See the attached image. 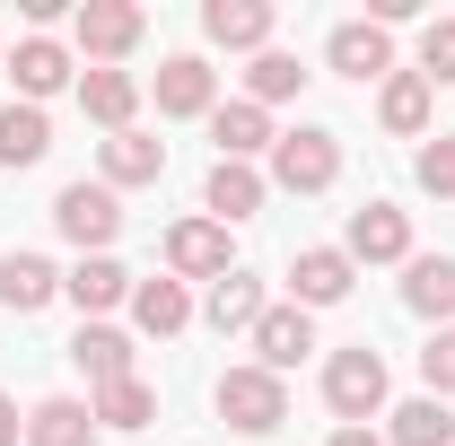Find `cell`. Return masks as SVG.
<instances>
[{
  "label": "cell",
  "instance_id": "ffe728a7",
  "mask_svg": "<svg viewBox=\"0 0 455 446\" xmlns=\"http://www.w3.org/2000/svg\"><path fill=\"white\" fill-rule=\"evenodd\" d=\"M9 79H18V97H27V106H44L61 79H70V53H61L53 36H27V44L9 53Z\"/></svg>",
  "mask_w": 455,
  "mask_h": 446
},
{
  "label": "cell",
  "instance_id": "3957f363",
  "mask_svg": "<svg viewBox=\"0 0 455 446\" xmlns=\"http://www.w3.org/2000/svg\"><path fill=\"white\" fill-rule=\"evenodd\" d=\"M53 227L79 245V254H106L114 236H123V202H114V184H61Z\"/></svg>",
  "mask_w": 455,
  "mask_h": 446
},
{
  "label": "cell",
  "instance_id": "2e32d148",
  "mask_svg": "<svg viewBox=\"0 0 455 446\" xmlns=\"http://www.w3.org/2000/svg\"><path fill=\"white\" fill-rule=\"evenodd\" d=\"M403 307L429 315V324H455V263L447 254H411L403 263Z\"/></svg>",
  "mask_w": 455,
  "mask_h": 446
},
{
  "label": "cell",
  "instance_id": "484cf974",
  "mask_svg": "<svg viewBox=\"0 0 455 446\" xmlns=\"http://www.w3.org/2000/svg\"><path fill=\"white\" fill-rule=\"evenodd\" d=\"M211 324H220V333H254V324H263V280L254 272L211 280Z\"/></svg>",
  "mask_w": 455,
  "mask_h": 446
},
{
  "label": "cell",
  "instance_id": "4fadbf2b",
  "mask_svg": "<svg viewBox=\"0 0 455 446\" xmlns=\"http://www.w3.org/2000/svg\"><path fill=\"white\" fill-rule=\"evenodd\" d=\"M211 140H220V158H236V167H254L281 131H272V114L254 106V97H236V106H211Z\"/></svg>",
  "mask_w": 455,
  "mask_h": 446
},
{
  "label": "cell",
  "instance_id": "6da1fadb",
  "mask_svg": "<svg viewBox=\"0 0 455 446\" xmlns=\"http://www.w3.org/2000/svg\"><path fill=\"white\" fill-rule=\"evenodd\" d=\"M211 402H220L228 429H245V438H272V429L289 420V386L272 377V368H228Z\"/></svg>",
  "mask_w": 455,
  "mask_h": 446
},
{
  "label": "cell",
  "instance_id": "8992f818",
  "mask_svg": "<svg viewBox=\"0 0 455 446\" xmlns=\"http://www.w3.org/2000/svg\"><path fill=\"white\" fill-rule=\"evenodd\" d=\"M350 280H359V263H350L341 245H307V254L289 263V307H307V315H315V307H341Z\"/></svg>",
  "mask_w": 455,
  "mask_h": 446
},
{
  "label": "cell",
  "instance_id": "ac0fdd59",
  "mask_svg": "<svg viewBox=\"0 0 455 446\" xmlns=\"http://www.w3.org/2000/svg\"><path fill=\"white\" fill-rule=\"evenodd\" d=\"M263 193H272V184H263L254 167H236V158H220V167H211V184H202V202H211V219H220V227L254 219V211H263Z\"/></svg>",
  "mask_w": 455,
  "mask_h": 446
},
{
  "label": "cell",
  "instance_id": "e575fe53",
  "mask_svg": "<svg viewBox=\"0 0 455 446\" xmlns=\"http://www.w3.org/2000/svg\"><path fill=\"white\" fill-rule=\"evenodd\" d=\"M0 70H9V44H0Z\"/></svg>",
  "mask_w": 455,
  "mask_h": 446
},
{
  "label": "cell",
  "instance_id": "ba28073f",
  "mask_svg": "<svg viewBox=\"0 0 455 446\" xmlns=\"http://www.w3.org/2000/svg\"><path fill=\"white\" fill-rule=\"evenodd\" d=\"M341 254L350 263H411V219L395 202H368V211H350V245Z\"/></svg>",
  "mask_w": 455,
  "mask_h": 446
},
{
  "label": "cell",
  "instance_id": "9a60e30c",
  "mask_svg": "<svg viewBox=\"0 0 455 446\" xmlns=\"http://www.w3.org/2000/svg\"><path fill=\"white\" fill-rule=\"evenodd\" d=\"M53 298H61V272L44 254H0V307L9 315H44Z\"/></svg>",
  "mask_w": 455,
  "mask_h": 446
},
{
  "label": "cell",
  "instance_id": "5b68a950",
  "mask_svg": "<svg viewBox=\"0 0 455 446\" xmlns=\"http://www.w3.org/2000/svg\"><path fill=\"white\" fill-rule=\"evenodd\" d=\"M140 27H149V18H140L132 0H79V53L97 61V70H114V61L132 53Z\"/></svg>",
  "mask_w": 455,
  "mask_h": 446
},
{
  "label": "cell",
  "instance_id": "f546056e",
  "mask_svg": "<svg viewBox=\"0 0 455 446\" xmlns=\"http://www.w3.org/2000/svg\"><path fill=\"white\" fill-rule=\"evenodd\" d=\"M420 79H429V88L455 79V18H429V27H420Z\"/></svg>",
  "mask_w": 455,
  "mask_h": 446
},
{
  "label": "cell",
  "instance_id": "52a82bcc",
  "mask_svg": "<svg viewBox=\"0 0 455 446\" xmlns=\"http://www.w3.org/2000/svg\"><path fill=\"white\" fill-rule=\"evenodd\" d=\"M167 272L175 280H228V227L220 219H175L167 227Z\"/></svg>",
  "mask_w": 455,
  "mask_h": 446
},
{
  "label": "cell",
  "instance_id": "cb8c5ba5",
  "mask_svg": "<svg viewBox=\"0 0 455 446\" xmlns=\"http://www.w3.org/2000/svg\"><path fill=\"white\" fill-rule=\"evenodd\" d=\"M70 359L88 368V386H123V377H132V341L114 333V324H79V341H70Z\"/></svg>",
  "mask_w": 455,
  "mask_h": 446
},
{
  "label": "cell",
  "instance_id": "277c9868",
  "mask_svg": "<svg viewBox=\"0 0 455 446\" xmlns=\"http://www.w3.org/2000/svg\"><path fill=\"white\" fill-rule=\"evenodd\" d=\"M341 175V140L333 131H281L272 140V184L281 193H324Z\"/></svg>",
  "mask_w": 455,
  "mask_h": 446
},
{
  "label": "cell",
  "instance_id": "d4e9b609",
  "mask_svg": "<svg viewBox=\"0 0 455 446\" xmlns=\"http://www.w3.org/2000/svg\"><path fill=\"white\" fill-rule=\"evenodd\" d=\"M386 446H455V411L438 394H411V402H395V438Z\"/></svg>",
  "mask_w": 455,
  "mask_h": 446
},
{
  "label": "cell",
  "instance_id": "1f68e13d",
  "mask_svg": "<svg viewBox=\"0 0 455 446\" xmlns=\"http://www.w3.org/2000/svg\"><path fill=\"white\" fill-rule=\"evenodd\" d=\"M420 193L455 202V140H429V149H420Z\"/></svg>",
  "mask_w": 455,
  "mask_h": 446
},
{
  "label": "cell",
  "instance_id": "5bb4252c",
  "mask_svg": "<svg viewBox=\"0 0 455 446\" xmlns=\"http://www.w3.org/2000/svg\"><path fill=\"white\" fill-rule=\"evenodd\" d=\"M211 106H220V70L202 53H175L167 70H158V114L184 123V114H211Z\"/></svg>",
  "mask_w": 455,
  "mask_h": 446
},
{
  "label": "cell",
  "instance_id": "d6986e66",
  "mask_svg": "<svg viewBox=\"0 0 455 446\" xmlns=\"http://www.w3.org/2000/svg\"><path fill=\"white\" fill-rule=\"evenodd\" d=\"M132 324H140V333H158V341H175L184 324H193L184 280H132Z\"/></svg>",
  "mask_w": 455,
  "mask_h": 446
},
{
  "label": "cell",
  "instance_id": "d6a6232c",
  "mask_svg": "<svg viewBox=\"0 0 455 446\" xmlns=\"http://www.w3.org/2000/svg\"><path fill=\"white\" fill-rule=\"evenodd\" d=\"M18 438H27V420H18V402L0 394V446H18Z\"/></svg>",
  "mask_w": 455,
  "mask_h": 446
},
{
  "label": "cell",
  "instance_id": "83f0119b",
  "mask_svg": "<svg viewBox=\"0 0 455 446\" xmlns=\"http://www.w3.org/2000/svg\"><path fill=\"white\" fill-rule=\"evenodd\" d=\"M88 411H97V429H149L158 420V394L140 386V377H123V386H97Z\"/></svg>",
  "mask_w": 455,
  "mask_h": 446
},
{
  "label": "cell",
  "instance_id": "603a6c76",
  "mask_svg": "<svg viewBox=\"0 0 455 446\" xmlns=\"http://www.w3.org/2000/svg\"><path fill=\"white\" fill-rule=\"evenodd\" d=\"M158 175H167V140H149V131L106 140V184H158Z\"/></svg>",
  "mask_w": 455,
  "mask_h": 446
},
{
  "label": "cell",
  "instance_id": "7c38bea8",
  "mask_svg": "<svg viewBox=\"0 0 455 446\" xmlns=\"http://www.w3.org/2000/svg\"><path fill=\"white\" fill-rule=\"evenodd\" d=\"M202 36L228 44V53H272V0H211Z\"/></svg>",
  "mask_w": 455,
  "mask_h": 446
},
{
  "label": "cell",
  "instance_id": "4dcf8cb0",
  "mask_svg": "<svg viewBox=\"0 0 455 446\" xmlns=\"http://www.w3.org/2000/svg\"><path fill=\"white\" fill-rule=\"evenodd\" d=\"M420 377H429V394H438V402L455 394V324H438V341L420 350Z\"/></svg>",
  "mask_w": 455,
  "mask_h": 446
},
{
  "label": "cell",
  "instance_id": "e0dca14e",
  "mask_svg": "<svg viewBox=\"0 0 455 446\" xmlns=\"http://www.w3.org/2000/svg\"><path fill=\"white\" fill-rule=\"evenodd\" d=\"M27 446H97V411L70 402V394H44L27 411Z\"/></svg>",
  "mask_w": 455,
  "mask_h": 446
},
{
  "label": "cell",
  "instance_id": "4316f807",
  "mask_svg": "<svg viewBox=\"0 0 455 446\" xmlns=\"http://www.w3.org/2000/svg\"><path fill=\"white\" fill-rule=\"evenodd\" d=\"M44 149H53L44 106H9V114H0V167H36Z\"/></svg>",
  "mask_w": 455,
  "mask_h": 446
},
{
  "label": "cell",
  "instance_id": "30bf717a",
  "mask_svg": "<svg viewBox=\"0 0 455 446\" xmlns=\"http://www.w3.org/2000/svg\"><path fill=\"white\" fill-rule=\"evenodd\" d=\"M61 298L97 324L106 307H132V272H123L114 254H79V272H61Z\"/></svg>",
  "mask_w": 455,
  "mask_h": 446
},
{
  "label": "cell",
  "instance_id": "8fae6325",
  "mask_svg": "<svg viewBox=\"0 0 455 446\" xmlns=\"http://www.w3.org/2000/svg\"><path fill=\"white\" fill-rule=\"evenodd\" d=\"M307 350H315V324H307V307H263V324H254V368L289 377Z\"/></svg>",
  "mask_w": 455,
  "mask_h": 446
},
{
  "label": "cell",
  "instance_id": "44dd1931",
  "mask_svg": "<svg viewBox=\"0 0 455 446\" xmlns=\"http://www.w3.org/2000/svg\"><path fill=\"white\" fill-rule=\"evenodd\" d=\"M79 106H88V123H106V131H132L140 79L132 70H79Z\"/></svg>",
  "mask_w": 455,
  "mask_h": 446
},
{
  "label": "cell",
  "instance_id": "7a4b0ae2",
  "mask_svg": "<svg viewBox=\"0 0 455 446\" xmlns=\"http://www.w3.org/2000/svg\"><path fill=\"white\" fill-rule=\"evenodd\" d=\"M324 402L341 411V429H368L377 411H386V359L359 341V350H333V368H324Z\"/></svg>",
  "mask_w": 455,
  "mask_h": 446
},
{
  "label": "cell",
  "instance_id": "7402d4cb",
  "mask_svg": "<svg viewBox=\"0 0 455 446\" xmlns=\"http://www.w3.org/2000/svg\"><path fill=\"white\" fill-rule=\"evenodd\" d=\"M429 106H438V88H429L420 70H386V97H377V123H386V131H403V140L429 131Z\"/></svg>",
  "mask_w": 455,
  "mask_h": 446
},
{
  "label": "cell",
  "instance_id": "836d02e7",
  "mask_svg": "<svg viewBox=\"0 0 455 446\" xmlns=\"http://www.w3.org/2000/svg\"><path fill=\"white\" fill-rule=\"evenodd\" d=\"M333 446H386V438H368V429H333Z\"/></svg>",
  "mask_w": 455,
  "mask_h": 446
},
{
  "label": "cell",
  "instance_id": "9c48e42d",
  "mask_svg": "<svg viewBox=\"0 0 455 446\" xmlns=\"http://www.w3.org/2000/svg\"><path fill=\"white\" fill-rule=\"evenodd\" d=\"M324 61H333L341 79H386V70H395V36H386L377 18H350V27H333Z\"/></svg>",
  "mask_w": 455,
  "mask_h": 446
},
{
  "label": "cell",
  "instance_id": "f1b7e54d",
  "mask_svg": "<svg viewBox=\"0 0 455 446\" xmlns=\"http://www.w3.org/2000/svg\"><path fill=\"white\" fill-rule=\"evenodd\" d=\"M245 88H254V106L272 114L281 97H298V88H307V70H298V53H254V70H245Z\"/></svg>",
  "mask_w": 455,
  "mask_h": 446
}]
</instances>
